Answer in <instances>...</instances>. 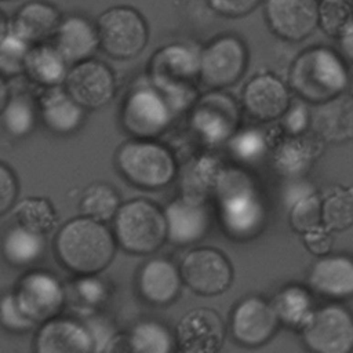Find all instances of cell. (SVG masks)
I'll return each instance as SVG.
<instances>
[{"label":"cell","mask_w":353,"mask_h":353,"mask_svg":"<svg viewBox=\"0 0 353 353\" xmlns=\"http://www.w3.org/2000/svg\"><path fill=\"white\" fill-rule=\"evenodd\" d=\"M54 247L63 266L76 274L88 276L110 263L116 243L103 222L83 215L70 219L59 229Z\"/></svg>","instance_id":"6da1fadb"},{"label":"cell","mask_w":353,"mask_h":353,"mask_svg":"<svg viewBox=\"0 0 353 353\" xmlns=\"http://www.w3.org/2000/svg\"><path fill=\"white\" fill-rule=\"evenodd\" d=\"M290 85L312 103L336 99L350 83L347 66L339 52L331 47L313 46L303 50L290 68Z\"/></svg>","instance_id":"7a4b0ae2"},{"label":"cell","mask_w":353,"mask_h":353,"mask_svg":"<svg viewBox=\"0 0 353 353\" xmlns=\"http://www.w3.org/2000/svg\"><path fill=\"white\" fill-rule=\"evenodd\" d=\"M149 81L168 99L174 112L196 99L200 79V50L183 41L160 47L149 62Z\"/></svg>","instance_id":"3957f363"},{"label":"cell","mask_w":353,"mask_h":353,"mask_svg":"<svg viewBox=\"0 0 353 353\" xmlns=\"http://www.w3.org/2000/svg\"><path fill=\"white\" fill-rule=\"evenodd\" d=\"M221 219L234 239H250L265 222V207L252 179L239 170H222L215 188Z\"/></svg>","instance_id":"277c9868"},{"label":"cell","mask_w":353,"mask_h":353,"mask_svg":"<svg viewBox=\"0 0 353 353\" xmlns=\"http://www.w3.org/2000/svg\"><path fill=\"white\" fill-rule=\"evenodd\" d=\"M113 232L124 251L137 255L154 252L167 240L165 214L145 199L125 201L113 218Z\"/></svg>","instance_id":"5b68a950"},{"label":"cell","mask_w":353,"mask_h":353,"mask_svg":"<svg viewBox=\"0 0 353 353\" xmlns=\"http://www.w3.org/2000/svg\"><path fill=\"white\" fill-rule=\"evenodd\" d=\"M119 172L141 189H161L176 174L174 154L161 143L135 138L124 142L116 153Z\"/></svg>","instance_id":"8992f818"},{"label":"cell","mask_w":353,"mask_h":353,"mask_svg":"<svg viewBox=\"0 0 353 353\" xmlns=\"http://www.w3.org/2000/svg\"><path fill=\"white\" fill-rule=\"evenodd\" d=\"M101 48L114 59L138 57L148 44L149 26L145 17L131 6H113L97 19Z\"/></svg>","instance_id":"52a82bcc"},{"label":"cell","mask_w":353,"mask_h":353,"mask_svg":"<svg viewBox=\"0 0 353 353\" xmlns=\"http://www.w3.org/2000/svg\"><path fill=\"white\" fill-rule=\"evenodd\" d=\"M168 99L150 83L131 88L121 106V124L135 138L160 135L174 116Z\"/></svg>","instance_id":"ba28073f"},{"label":"cell","mask_w":353,"mask_h":353,"mask_svg":"<svg viewBox=\"0 0 353 353\" xmlns=\"http://www.w3.org/2000/svg\"><path fill=\"white\" fill-rule=\"evenodd\" d=\"M248 65V48L234 33H222L200 50V79L214 90L225 88L241 79Z\"/></svg>","instance_id":"9c48e42d"},{"label":"cell","mask_w":353,"mask_h":353,"mask_svg":"<svg viewBox=\"0 0 353 353\" xmlns=\"http://www.w3.org/2000/svg\"><path fill=\"white\" fill-rule=\"evenodd\" d=\"M302 339L317 353H349L353 350V314L339 303L316 309L305 324Z\"/></svg>","instance_id":"30bf717a"},{"label":"cell","mask_w":353,"mask_h":353,"mask_svg":"<svg viewBox=\"0 0 353 353\" xmlns=\"http://www.w3.org/2000/svg\"><path fill=\"white\" fill-rule=\"evenodd\" d=\"M183 283L200 295H218L233 280V268L223 252L210 247L192 250L181 263Z\"/></svg>","instance_id":"8fae6325"},{"label":"cell","mask_w":353,"mask_h":353,"mask_svg":"<svg viewBox=\"0 0 353 353\" xmlns=\"http://www.w3.org/2000/svg\"><path fill=\"white\" fill-rule=\"evenodd\" d=\"M320 0H265L269 30L285 41H302L319 28Z\"/></svg>","instance_id":"7c38bea8"},{"label":"cell","mask_w":353,"mask_h":353,"mask_svg":"<svg viewBox=\"0 0 353 353\" xmlns=\"http://www.w3.org/2000/svg\"><path fill=\"white\" fill-rule=\"evenodd\" d=\"M14 296L22 312L36 324L55 317L65 302L62 284L44 270H32L22 276Z\"/></svg>","instance_id":"4fadbf2b"},{"label":"cell","mask_w":353,"mask_h":353,"mask_svg":"<svg viewBox=\"0 0 353 353\" xmlns=\"http://www.w3.org/2000/svg\"><path fill=\"white\" fill-rule=\"evenodd\" d=\"M279 325L280 320L272 302L256 295L243 298L230 314L232 336L247 347H256L270 341Z\"/></svg>","instance_id":"5bb4252c"},{"label":"cell","mask_w":353,"mask_h":353,"mask_svg":"<svg viewBox=\"0 0 353 353\" xmlns=\"http://www.w3.org/2000/svg\"><path fill=\"white\" fill-rule=\"evenodd\" d=\"M65 88L81 106L97 109L114 97L116 79L105 62L90 58L72 65L65 79Z\"/></svg>","instance_id":"9a60e30c"},{"label":"cell","mask_w":353,"mask_h":353,"mask_svg":"<svg viewBox=\"0 0 353 353\" xmlns=\"http://www.w3.org/2000/svg\"><path fill=\"white\" fill-rule=\"evenodd\" d=\"M190 123L193 130L208 143L232 138L239 124V109L233 98L223 92H210L197 101Z\"/></svg>","instance_id":"2e32d148"},{"label":"cell","mask_w":353,"mask_h":353,"mask_svg":"<svg viewBox=\"0 0 353 353\" xmlns=\"http://www.w3.org/2000/svg\"><path fill=\"white\" fill-rule=\"evenodd\" d=\"M225 339L221 316L210 307H196L185 313L175 330L178 349L189 353L216 352Z\"/></svg>","instance_id":"e0dca14e"},{"label":"cell","mask_w":353,"mask_h":353,"mask_svg":"<svg viewBox=\"0 0 353 353\" xmlns=\"http://www.w3.org/2000/svg\"><path fill=\"white\" fill-rule=\"evenodd\" d=\"M164 214L167 240L175 245H189L200 241L211 225L205 201L185 194L170 201Z\"/></svg>","instance_id":"ac0fdd59"},{"label":"cell","mask_w":353,"mask_h":353,"mask_svg":"<svg viewBox=\"0 0 353 353\" xmlns=\"http://www.w3.org/2000/svg\"><path fill=\"white\" fill-rule=\"evenodd\" d=\"M51 41L69 65L92 58L101 48L97 22L76 12L62 17Z\"/></svg>","instance_id":"d6986e66"},{"label":"cell","mask_w":353,"mask_h":353,"mask_svg":"<svg viewBox=\"0 0 353 353\" xmlns=\"http://www.w3.org/2000/svg\"><path fill=\"white\" fill-rule=\"evenodd\" d=\"M243 105L245 110L261 121H272L290 108V91L284 81L272 73L254 76L244 87Z\"/></svg>","instance_id":"ffe728a7"},{"label":"cell","mask_w":353,"mask_h":353,"mask_svg":"<svg viewBox=\"0 0 353 353\" xmlns=\"http://www.w3.org/2000/svg\"><path fill=\"white\" fill-rule=\"evenodd\" d=\"M39 353H85L94 352V338L87 327L74 319L52 317L43 323L36 334Z\"/></svg>","instance_id":"44dd1931"},{"label":"cell","mask_w":353,"mask_h":353,"mask_svg":"<svg viewBox=\"0 0 353 353\" xmlns=\"http://www.w3.org/2000/svg\"><path fill=\"white\" fill-rule=\"evenodd\" d=\"M310 288L330 299L353 296V258L343 254L319 256L309 272Z\"/></svg>","instance_id":"7402d4cb"},{"label":"cell","mask_w":353,"mask_h":353,"mask_svg":"<svg viewBox=\"0 0 353 353\" xmlns=\"http://www.w3.org/2000/svg\"><path fill=\"white\" fill-rule=\"evenodd\" d=\"M62 17L59 8L47 0H26L11 17V28L34 46L52 40Z\"/></svg>","instance_id":"603a6c76"},{"label":"cell","mask_w":353,"mask_h":353,"mask_svg":"<svg viewBox=\"0 0 353 353\" xmlns=\"http://www.w3.org/2000/svg\"><path fill=\"white\" fill-rule=\"evenodd\" d=\"M182 281L181 270L174 262L165 258H152L141 266L137 285L146 302L164 306L178 296Z\"/></svg>","instance_id":"cb8c5ba5"},{"label":"cell","mask_w":353,"mask_h":353,"mask_svg":"<svg viewBox=\"0 0 353 353\" xmlns=\"http://www.w3.org/2000/svg\"><path fill=\"white\" fill-rule=\"evenodd\" d=\"M39 108L43 123L55 134L73 132L84 120V106L59 85L44 90Z\"/></svg>","instance_id":"d4e9b609"},{"label":"cell","mask_w":353,"mask_h":353,"mask_svg":"<svg viewBox=\"0 0 353 353\" xmlns=\"http://www.w3.org/2000/svg\"><path fill=\"white\" fill-rule=\"evenodd\" d=\"M320 153V142L313 137L296 134L281 141L273 154L279 174L288 179L302 178Z\"/></svg>","instance_id":"484cf974"},{"label":"cell","mask_w":353,"mask_h":353,"mask_svg":"<svg viewBox=\"0 0 353 353\" xmlns=\"http://www.w3.org/2000/svg\"><path fill=\"white\" fill-rule=\"evenodd\" d=\"M68 66L69 63L52 41H46L30 47L25 59L23 73L33 83L48 88L65 83L69 72Z\"/></svg>","instance_id":"4316f807"},{"label":"cell","mask_w":353,"mask_h":353,"mask_svg":"<svg viewBox=\"0 0 353 353\" xmlns=\"http://www.w3.org/2000/svg\"><path fill=\"white\" fill-rule=\"evenodd\" d=\"M44 248V234L19 223L8 228L3 239L4 258L12 266H26L36 262L43 255Z\"/></svg>","instance_id":"83f0119b"},{"label":"cell","mask_w":353,"mask_h":353,"mask_svg":"<svg viewBox=\"0 0 353 353\" xmlns=\"http://www.w3.org/2000/svg\"><path fill=\"white\" fill-rule=\"evenodd\" d=\"M272 305L280 323L296 330H302L316 310L312 295L301 285L284 287L274 295Z\"/></svg>","instance_id":"f1b7e54d"},{"label":"cell","mask_w":353,"mask_h":353,"mask_svg":"<svg viewBox=\"0 0 353 353\" xmlns=\"http://www.w3.org/2000/svg\"><path fill=\"white\" fill-rule=\"evenodd\" d=\"M130 350L138 353H168L176 343L175 335L159 320L138 321L130 331Z\"/></svg>","instance_id":"f546056e"},{"label":"cell","mask_w":353,"mask_h":353,"mask_svg":"<svg viewBox=\"0 0 353 353\" xmlns=\"http://www.w3.org/2000/svg\"><path fill=\"white\" fill-rule=\"evenodd\" d=\"M32 44L17 34L11 28V18L3 14L0 34V69L3 77H14L23 73L25 59Z\"/></svg>","instance_id":"4dcf8cb0"},{"label":"cell","mask_w":353,"mask_h":353,"mask_svg":"<svg viewBox=\"0 0 353 353\" xmlns=\"http://www.w3.org/2000/svg\"><path fill=\"white\" fill-rule=\"evenodd\" d=\"M120 205V197L113 186L102 182L85 188L79 203L81 215L101 222H108L114 218Z\"/></svg>","instance_id":"1f68e13d"},{"label":"cell","mask_w":353,"mask_h":353,"mask_svg":"<svg viewBox=\"0 0 353 353\" xmlns=\"http://www.w3.org/2000/svg\"><path fill=\"white\" fill-rule=\"evenodd\" d=\"M323 223L332 232L353 226V186H336L323 199Z\"/></svg>","instance_id":"d6a6232c"},{"label":"cell","mask_w":353,"mask_h":353,"mask_svg":"<svg viewBox=\"0 0 353 353\" xmlns=\"http://www.w3.org/2000/svg\"><path fill=\"white\" fill-rule=\"evenodd\" d=\"M319 26L336 40L353 32V0H320Z\"/></svg>","instance_id":"836d02e7"},{"label":"cell","mask_w":353,"mask_h":353,"mask_svg":"<svg viewBox=\"0 0 353 353\" xmlns=\"http://www.w3.org/2000/svg\"><path fill=\"white\" fill-rule=\"evenodd\" d=\"M1 123L4 130L12 137H25L36 123V108L32 98L26 94L10 97L1 108Z\"/></svg>","instance_id":"e575fe53"},{"label":"cell","mask_w":353,"mask_h":353,"mask_svg":"<svg viewBox=\"0 0 353 353\" xmlns=\"http://www.w3.org/2000/svg\"><path fill=\"white\" fill-rule=\"evenodd\" d=\"M17 223L37 232L47 233L57 223V214L51 203L41 197H26L14 208Z\"/></svg>","instance_id":"d590c367"},{"label":"cell","mask_w":353,"mask_h":353,"mask_svg":"<svg viewBox=\"0 0 353 353\" xmlns=\"http://www.w3.org/2000/svg\"><path fill=\"white\" fill-rule=\"evenodd\" d=\"M221 171L212 157H200L193 161L183 175V194L204 201L205 194L215 190Z\"/></svg>","instance_id":"8d00e7d4"},{"label":"cell","mask_w":353,"mask_h":353,"mask_svg":"<svg viewBox=\"0 0 353 353\" xmlns=\"http://www.w3.org/2000/svg\"><path fill=\"white\" fill-rule=\"evenodd\" d=\"M290 223L298 233H306L323 223V199L316 193L301 197L290 207Z\"/></svg>","instance_id":"74e56055"},{"label":"cell","mask_w":353,"mask_h":353,"mask_svg":"<svg viewBox=\"0 0 353 353\" xmlns=\"http://www.w3.org/2000/svg\"><path fill=\"white\" fill-rule=\"evenodd\" d=\"M262 131L250 128L240 134H234L230 138V150L240 160H256L266 150V139L261 134Z\"/></svg>","instance_id":"f35d334b"},{"label":"cell","mask_w":353,"mask_h":353,"mask_svg":"<svg viewBox=\"0 0 353 353\" xmlns=\"http://www.w3.org/2000/svg\"><path fill=\"white\" fill-rule=\"evenodd\" d=\"M1 324L14 332H23L36 325V323L30 320L17 303L14 292L4 295L1 301Z\"/></svg>","instance_id":"ab89813d"},{"label":"cell","mask_w":353,"mask_h":353,"mask_svg":"<svg viewBox=\"0 0 353 353\" xmlns=\"http://www.w3.org/2000/svg\"><path fill=\"white\" fill-rule=\"evenodd\" d=\"M265 0H205L207 6L223 18H244Z\"/></svg>","instance_id":"60d3db41"},{"label":"cell","mask_w":353,"mask_h":353,"mask_svg":"<svg viewBox=\"0 0 353 353\" xmlns=\"http://www.w3.org/2000/svg\"><path fill=\"white\" fill-rule=\"evenodd\" d=\"M302 237H303V243H305L306 248L317 256L330 254V251L332 248V241H334L332 230H330L324 225H320V226L303 233Z\"/></svg>","instance_id":"b9f144b4"},{"label":"cell","mask_w":353,"mask_h":353,"mask_svg":"<svg viewBox=\"0 0 353 353\" xmlns=\"http://www.w3.org/2000/svg\"><path fill=\"white\" fill-rule=\"evenodd\" d=\"M18 193V183L14 172L7 164L0 165V212L4 214L15 201Z\"/></svg>","instance_id":"7bdbcfd3"},{"label":"cell","mask_w":353,"mask_h":353,"mask_svg":"<svg viewBox=\"0 0 353 353\" xmlns=\"http://www.w3.org/2000/svg\"><path fill=\"white\" fill-rule=\"evenodd\" d=\"M284 127L291 135L303 134L309 124V112L303 103L290 105L287 112L283 114Z\"/></svg>","instance_id":"ee69618b"},{"label":"cell","mask_w":353,"mask_h":353,"mask_svg":"<svg viewBox=\"0 0 353 353\" xmlns=\"http://www.w3.org/2000/svg\"><path fill=\"white\" fill-rule=\"evenodd\" d=\"M76 288L77 292L81 295V299L88 303H98L106 295L105 285L98 279H94L92 274L83 276V279L76 283Z\"/></svg>","instance_id":"f6af8a7d"},{"label":"cell","mask_w":353,"mask_h":353,"mask_svg":"<svg viewBox=\"0 0 353 353\" xmlns=\"http://www.w3.org/2000/svg\"><path fill=\"white\" fill-rule=\"evenodd\" d=\"M339 41V47L342 54L349 59L353 61V32L346 34L345 37H342Z\"/></svg>","instance_id":"bcb514c9"},{"label":"cell","mask_w":353,"mask_h":353,"mask_svg":"<svg viewBox=\"0 0 353 353\" xmlns=\"http://www.w3.org/2000/svg\"><path fill=\"white\" fill-rule=\"evenodd\" d=\"M349 88H350V92L353 95V76L350 77V83H349Z\"/></svg>","instance_id":"7dc6e473"},{"label":"cell","mask_w":353,"mask_h":353,"mask_svg":"<svg viewBox=\"0 0 353 353\" xmlns=\"http://www.w3.org/2000/svg\"><path fill=\"white\" fill-rule=\"evenodd\" d=\"M1 1H8V3H17V1H26V0H1Z\"/></svg>","instance_id":"c3c4849f"}]
</instances>
